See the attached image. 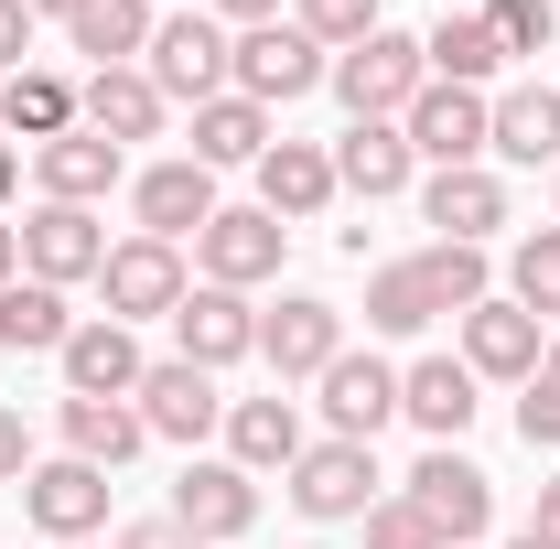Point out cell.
<instances>
[{"instance_id":"10","label":"cell","mask_w":560,"mask_h":549,"mask_svg":"<svg viewBox=\"0 0 560 549\" xmlns=\"http://www.w3.org/2000/svg\"><path fill=\"white\" fill-rule=\"evenodd\" d=\"M173 528H184L195 549H237L248 528H259V475H237V464H184Z\"/></svg>"},{"instance_id":"38","label":"cell","mask_w":560,"mask_h":549,"mask_svg":"<svg viewBox=\"0 0 560 549\" xmlns=\"http://www.w3.org/2000/svg\"><path fill=\"white\" fill-rule=\"evenodd\" d=\"M355 528H366V549H442V528H431V517H420L410 495H377V506H366V517H355Z\"/></svg>"},{"instance_id":"28","label":"cell","mask_w":560,"mask_h":549,"mask_svg":"<svg viewBox=\"0 0 560 549\" xmlns=\"http://www.w3.org/2000/svg\"><path fill=\"white\" fill-rule=\"evenodd\" d=\"M151 22H162L151 0H86L66 22V44L86 55V75H108V66H140V55H151Z\"/></svg>"},{"instance_id":"47","label":"cell","mask_w":560,"mask_h":549,"mask_svg":"<svg viewBox=\"0 0 560 549\" xmlns=\"http://www.w3.org/2000/svg\"><path fill=\"white\" fill-rule=\"evenodd\" d=\"M22 11H33V22H75L86 0H22Z\"/></svg>"},{"instance_id":"6","label":"cell","mask_w":560,"mask_h":549,"mask_svg":"<svg viewBox=\"0 0 560 549\" xmlns=\"http://www.w3.org/2000/svg\"><path fill=\"white\" fill-rule=\"evenodd\" d=\"M399 495H410L420 517L442 528V549H475V539L495 528V484H486V464H464L453 442H431V453L410 464V484H399Z\"/></svg>"},{"instance_id":"2","label":"cell","mask_w":560,"mask_h":549,"mask_svg":"<svg viewBox=\"0 0 560 549\" xmlns=\"http://www.w3.org/2000/svg\"><path fill=\"white\" fill-rule=\"evenodd\" d=\"M335 97H346V119H410V97L431 86V55H420L410 33H366V44H346L335 55V75H324Z\"/></svg>"},{"instance_id":"20","label":"cell","mask_w":560,"mask_h":549,"mask_svg":"<svg viewBox=\"0 0 560 549\" xmlns=\"http://www.w3.org/2000/svg\"><path fill=\"white\" fill-rule=\"evenodd\" d=\"M313 388H324V420H335V442H377V431L399 420V366H388V355H355V344H346V355H335Z\"/></svg>"},{"instance_id":"25","label":"cell","mask_w":560,"mask_h":549,"mask_svg":"<svg viewBox=\"0 0 560 549\" xmlns=\"http://www.w3.org/2000/svg\"><path fill=\"white\" fill-rule=\"evenodd\" d=\"M226 464H237V475H291V464H302V410H291V399H226Z\"/></svg>"},{"instance_id":"27","label":"cell","mask_w":560,"mask_h":549,"mask_svg":"<svg viewBox=\"0 0 560 549\" xmlns=\"http://www.w3.org/2000/svg\"><path fill=\"white\" fill-rule=\"evenodd\" d=\"M486 151H495V162H517V173H539V162L560 173V86H506Z\"/></svg>"},{"instance_id":"50","label":"cell","mask_w":560,"mask_h":549,"mask_svg":"<svg viewBox=\"0 0 560 549\" xmlns=\"http://www.w3.org/2000/svg\"><path fill=\"white\" fill-rule=\"evenodd\" d=\"M550 206H560V173H550ZM550 226H560V215H550Z\"/></svg>"},{"instance_id":"9","label":"cell","mask_w":560,"mask_h":549,"mask_svg":"<svg viewBox=\"0 0 560 549\" xmlns=\"http://www.w3.org/2000/svg\"><path fill=\"white\" fill-rule=\"evenodd\" d=\"M130 215H140V237L184 248V237H206V226H215V173L195 162V151H173V162L130 173Z\"/></svg>"},{"instance_id":"33","label":"cell","mask_w":560,"mask_h":549,"mask_svg":"<svg viewBox=\"0 0 560 549\" xmlns=\"http://www.w3.org/2000/svg\"><path fill=\"white\" fill-rule=\"evenodd\" d=\"M420 324H442V302H431L420 259H388V270H366V335H420Z\"/></svg>"},{"instance_id":"52","label":"cell","mask_w":560,"mask_h":549,"mask_svg":"<svg viewBox=\"0 0 560 549\" xmlns=\"http://www.w3.org/2000/svg\"><path fill=\"white\" fill-rule=\"evenodd\" d=\"M151 11H162V0H151Z\"/></svg>"},{"instance_id":"1","label":"cell","mask_w":560,"mask_h":549,"mask_svg":"<svg viewBox=\"0 0 560 549\" xmlns=\"http://www.w3.org/2000/svg\"><path fill=\"white\" fill-rule=\"evenodd\" d=\"M140 75H151L173 108H206V97H226V75H237V33L215 22L206 0H195V11H162V22H151Z\"/></svg>"},{"instance_id":"3","label":"cell","mask_w":560,"mask_h":549,"mask_svg":"<svg viewBox=\"0 0 560 549\" xmlns=\"http://www.w3.org/2000/svg\"><path fill=\"white\" fill-rule=\"evenodd\" d=\"M324 75H335V55H324L302 22H248V33H237V75H226V86H237V97H259V108H291V97H313Z\"/></svg>"},{"instance_id":"36","label":"cell","mask_w":560,"mask_h":549,"mask_svg":"<svg viewBox=\"0 0 560 549\" xmlns=\"http://www.w3.org/2000/svg\"><path fill=\"white\" fill-rule=\"evenodd\" d=\"M486 33H495V55H550L560 0H486Z\"/></svg>"},{"instance_id":"21","label":"cell","mask_w":560,"mask_h":549,"mask_svg":"<svg viewBox=\"0 0 560 549\" xmlns=\"http://www.w3.org/2000/svg\"><path fill=\"white\" fill-rule=\"evenodd\" d=\"M475 388H486V377H475L464 355H420V366H399V420H420L431 442H464L475 410H486Z\"/></svg>"},{"instance_id":"34","label":"cell","mask_w":560,"mask_h":549,"mask_svg":"<svg viewBox=\"0 0 560 549\" xmlns=\"http://www.w3.org/2000/svg\"><path fill=\"white\" fill-rule=\"evenodd\" d=\"M506 302L539 313V324L560 313V226H528V237L506 248Z\"/></svg>"},{"instance_id":"12","label":"cell","mask_w":560,"mask_h":549,"mask_svg":"<svg viewBox=\"0 0 560 549\" xmlns=\"http://www.w3.org/2000/svg\"><path fill=\"white\" fill-rule=\"evenodd\" d=\"M11 495H22V517H33L44 539H97V528H108V475H97V464H75V453L33 464Z\"/></svg>"},{"instance_id":"15","label":"cell","mask_w":560,"mask_h":549,"mask_svg":"<svg viewBox=\"0 0 560 549\" xmlns=\"http://www.w3.org/2000/svg\"><path fill=\"white\" fill-rule=\"evenodd\" d=\"M259 355H270V377H324L335 355H346V313L324 302V291H291L280 313H259Z\"/></svg>"},{"instance_id":"35","label":"cell","mask_w":560,"mask_h":549,"mask_svg":"<svg viewBox=\"0 0 560 549\" xmlns=\"http://www.w3.org/2000/svg\"><path fill=\"white\" fill-rule=\"evenodd\" d=\"M420 280H431V302H442L453 324L495 291V280H486V248H453V237H431V248H420Z\"/></svg>"},{"instance_id":"26","label":"cell","mask_w":560,"mask_h":549,"mask_svg":"<svg viewBox=\"0 0 560 549\" xmlns=\"http://www.w3.org/2000/svg\"><path fill=\"white\" fill-rule=\"evenodd\" d=\"M55 431H66L75 464H97V475H119L140 442H151V420H140L130 399H55Z\"/></svg>"},{"instance_id":"48","label":"cell","mask_w":560,"mask_h":549,"mask_svg":"<svg viewBox=\"0 0 560 549\" xmlns=\"http://www.w3.org/2000/svg\"><path fill=\"white\" fill-rule=\"evenodd\" d=\"M539 388H560V344H550V355H539Z\"/></svg>"},{"instance_id":"51","label":"cell","mask_w":560,"mask_h":549,"mask_svg":"<svg viewBox=\"0 0 560 549\" xmlns=\"http://www.w3.org/2000/svg\"><path fill=\"white\" fill-rule=\"evenodd\" d=\"M55 549H97V539H55Z\"/></svg>"},{"instance_id":"49","label":"cell","mask_w":560,"mask_h":549,"mask_svg":"<svg viewBox=\"0 0 560 549\" xmlns=\"http://www.w3.org/2000/svg\"><path fill=\"white\" fill-rule=\"evenodd\" d=\"M506 549H560V539H539V528H517V539H506Z\"/></svg>"},{"instance_id":"39","label":"cell","mask_w":560,"mask_h":549,"mask_svg":"<svg viewBox=\"0 0 560 549\" xmlns=\"http://www.w3.org/2000/svg\"><path fill=\"white\" fill-rule=\"evenodd\" d=\"M517 442H528V453H560V388L528 377V399H517Z\"/></svg>"},{"instance_id":"8","label":"cell","mask_w":560,"mask_h":549,"mask_svg":"<svg viewBox=\"0 0 560 549\" xmlns=\"http://www.w3.org/2000/svg\"><path fill=\"white\" fill-rule=\"evenodd\" d=\"M280 248H291V226L270 206H215V226L195 237V270L215 291H259V280H280Z\"/></svg>"},{"instance_id":"4","label":"cell","mask_w":560,"mask_h":549,"mask_svg":"<svg viewBox=\"0 0 560 549\" xmlns=\"http://www.w3.org/2000/svg\"><path fill=\"white\" fill-rule=\"evenodd\" d=\"M97 291H108V324H173L184 291H195V270H184V248H162V237H119V248L97 259Z\"/></svg>"},{"instance_id":"44","label":"cell","mask_w":560,"mask_h":549,"mask_svg":"<svg viewBox=\"0 0 560 549\" xmlns=\"http://www.w3.org/2000/svg\"><path fill=\"white\" fill-rule=\"evenodd\" d=\"M11 195H22V140H0V215H11Z\"/></svg>"},{"instance_id":"45","label":"cell","mask_w":560,"mask_h":549,"mask_svg":"<svg viewBox=\"0 0 560 549\" xmlns=\"http://www.w3.org/2000/svg\"><path fill=\"white\" fill-rule=\"evenodd\" d=\"M11 280H22V226L0 215V291H11Z\"/></svg>"},{"instance_id":"42","label":"cell","mask_w":560,"mask_h":549,"mask_svg":"<svg viewBox=\"0 0 560 549\" xmlns=\"http://www.w3.org/2000/svg\"><path fill=\"white\" fill-rule=\"evenodd\" d=\"M119 549H195V539H184L173 517H140V528H119Z\"/></svg>"},{"instance_id":"22","label":"cell","mask_w":560,"mask_h":549,"mask_svg":"<svg viewBox=\"0 0 560 549\" xmlns=\"http://www.w3.org/2000/svg\"><path fill=\"white\" fill-rule=\"evenodd\" d=\"M75 119H86L97 140H119V151H130V140H162L173 97H162L140 66H108V75H86V86H75Z\"/></svg>"},{"instance_id":"29","label":"cell","mask_w":560,"mask_h":549,"mask_svg":"<svg viewBox=\"0 0 560 549\" xmlns=\"http://www.w3.org/2000/svg\"><path fill=\"white\" fill-rule=\"evenodd\" d=\"M270 140H280L270 108H259V97H237V86L195 108V162H206V173H226V162H248V173H259V151H270Z\"/></svg>"},{"instance_id":"46","label":"cell","mask_w":560,"mask_h":549,"mask_svg":"<svg viewBox=\"0 0 560 549\" xmlns=\"http://www.w3.org/2000/svg\"><path fill=\"white\" fill-rule=\"evenodd\" d=\"M528 528H539V539H560V475L539 484V517H528Z\"/></svg>"},{"instance_id":"5","label":"cell","mask_w":560,"mask_h":549,"mask_svg":"<svg viewBox=\"0 0 560 549\" xmlns=\"http://www.w3.org/2000/svg\"><path fill=\"white\" fill-rule=\"evenodd\" d=\"M291 506L313 517V528H346V517H366L377 506V442H302V464H291Z\"/></svg>"},{"instance_id":"32","label":"cell","mask_w":560,"mask_h":549,"mask_svg":"<svg viewBox=\"0 0 560 549\" xmlns=\"http://www.w3.org/2000/svg\"><path fill=\"white\" fill-rule=\"evenodd\" d=\"M420 55H431V75L442 86H486L506 55H495V33H486V11H442L431 33H420Z\"/></svg>"},{"instance_id":"7","label":"cell","mask_w":560,"mask_h":549,"mask_svg":"<svg viewBox=\"0 0 560 549\" xmlns=\"http://www.w3.org/2000/svg\"><path fill=\"white\" fill-rule=\"evenodd\" d=\"M399 130H410V151L431 162V173H464V162H486V140H495V97H486V86H442V75H431Z\"/></svg>"},{"instance_id":"40","label":"cell","mask_w":560,"mask_h":549,"mask_svg":"<svg viewBox=\"0 0 560 549\" xmlns=\"http://www.w3.org/2000/svg\"><path fill=\"white\" fill-rule=\"evenodd\" d=\"M22 66H33V11L0 0V75H22Z\"/></svg>"},{"instance_id":"30","label":"cell","mask_w":560,"mask_h":549,"mask_svg":"<svg viewBox=\"0 0 560 549\" xmlns=\"http://www.w3.org/2000/svg\"><path fill=\"white\" fill-rule=\"evenodd\" d=\"M0 130H11V140H33V151H44V140H66V130H75V86H66L55 66L0 75Z\"/></svg>"},{"instance_id":"11","label":"cell","mask_w":560,"mask_h":549,"mask_svg":"<svg viewBox=\"0 0 560 549\" xmlns=\"http://www.w3.org/2000/svg\"><path fill=\"white\" fill-rule=\"evenodd\" d=\"M130 410L151 420V442H206V431H226V399H215V377L206 366H184V355H162V366H140V388H130Z\"/></svg>"},{"instance_id":"31","label":"cell","mask_w":560,"mask_h":549,"mask_svg":"<svg viewBox=\"0 0 560 549\" xmlns=\"http://www.w3.org/2000/svg\"><path fill=\"white\" fill-rule=\"evenodd\" d=\"M66 335H75V313H66L55 280H11V291H0V344H11V355H55Z\"/></svg>"},{"instance_id":"19","label":"cell","mask_w":560,"mask_h":549,"mask_svg":"<svg viewBox=\"0 0 560 549\" xmlns=\"http://www.w3.org/2000/svg\"><path fill=\"white\" fill-rule=\"evenodd\" d=\"M33 184H44V206H108V195L130 184V151H119V140H97L86 119H75L66 140H44V151H33Z\"/></svg>"},{"instance_id":"16","label":"cell","mask_w":560,"mask_h":549,"mask_svg":"<svg viewBox=\"0 0 560 549\" xmlns=\"http://www.w3.org/2000/svg\"><path fill=\"white\" fill-rule=\"evenodd\" d=\"M420 184V151L399 119H346V140H335V195H355V206H388V195H410Z\"/></svg>"},{"instance_id":"37","label":"cell","mask_w":560,"mask_h":549,"mask_svg":"<svg viewBox=\"0 0 560 549\" xmlns=\"http://www.w3.org/2000/svg\"><path fill=\"white\" fill-rule=\"evenodd\" d=\"M291 22H302L324 55H346V44H366V33H377V0H291Z\"/></svg>"},{"instance_id":"13","label":"cell","mask_w":560,"mask_h":549,"mask_svg":"<svg viewBox=\"0 0 560 549\" xmlns=\"http://www.w3.org/2000/svg\"><path fill=\"white\" fill-rule=\"evenodd\" d=\"M173 344H184V366H206V377L248 366V355H259V313H248V291L195 280V291H184V313H173Z\"/></svg>"},{"instance_id":"24","label":"cell","mask_w":560,"mask_h":549,"mask_svg":"<svg viewBox=\"0 0 560 549\" xmlns=\"http://www.w3.org/2000/svg\"><path fill=\"white\" fill-rule=\"evenodd\" d=\"M420 215H431L453 248H486L495 226H506V184H495L486 162H464V173H431V184H420Z\"/></svg>"},{"instance_id":"43","label":"cell","mask_w":560,"mask_h":549,"mask_svg":"<svg viewBox=\"0 0 560 549\" xmlns=\"http://www.w3.org/2000/svg\"><path fill=\"white\" fill-rule=\"evenodd\" d=\"M215 22H226V33H248V22H280V0H206Z\"/></svg>"},{"instance_id":"23","label":"cell","mask_w":560,"mask_h":549,"mask_svg":"<svg viewBox=\"0 0 560 549\" xmlns=\"http://www.w3.org/2000/svg\"><path fill=\"white\" fill-rule=\"evenodd\" d=\"M259 206H270L280 226L324 215L335 206V151H324V140H270V151H259Z\"/></svg>"},{"instance_id":"41","label":"cell","mask_w":560,"mask_h":549,"mask_svg":"<svg viewBox=\"0 0 560 549\" xmlns=\"http://www.w3.org/2000/svg\"><path fill=\"white\" fill-rule=\"evenodd\" d=\"M33 475V431H22V410L0 399V484H22Z\"/></svg>"},{"instance_id":"17","label":"cell","mask_w":560,"mask_h":549,"mask_svg":"<svg viewBox=\"0 0 560 549\" xmlns=\"http://www.w3.org/2000/svg\"><path fill=\"white\" fill-rule=\"evenodd\" d=\"M453 335H464V366H475V377H506V388H528V377H539V355H550L539 313H517L506 291H486V302H475Z\"/></svg>"},{"instance_id":"14","label":"cell","mask_w":560,"mask_h":549,"mask_svg":"<svg viewBox=\"0 0 560 549\" xmlns=\"http://www.w3.org/2000/svg\"><path fill=\"white\" fill-rule=\"evenodd\" d=\"M97 259H108V226H97V206H33V215H22V280H55V291H75V280H97Z\"/></svg>"},{"instance_id":"18","label":"cell","mask_w":560,"mask_h":549,"mask_svg":"<svg viewBox=\"0 0 560 549\" xmlns=\"http://www.w3.org/2000/svg\"><path fill=\"white\" fill-rule=\"evenodd\" d=\"M55 366H66V399H130L140 388V324H108V313H86L66 344H55Z\"/></svg>"}]
</instances>
